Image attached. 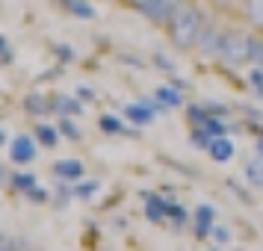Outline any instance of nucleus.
Here are the masks:
<instances>
[{
  "instance_id": "1",
  "label": "nucleus",
  "mask_w": 263,
  "mask_h": 251,
  "mask_svg": "<svg viewBox=\"0 0 263 251\" xmlns=\"http://www.w3.org/2000/svg\"><path fill=\"white\" fill-rule=\"evenodd\" d=\"M204 27V12L192 3V0H178L172 18L166 21V33L168 42L178 50H195L198 45V36H201Z\"/></svg>"
},
{
  "instance_id": "2",
  "label": "nucleus",
  "mask_w": 263,
  "mask_h": 251,
  "mask_svg": "<svg viewBox=\"0 0 263 251\" xmlns=\"http://www.w3.org/2000/svg\"><path fill=\"white\" fill-rule=\"evenodd\" d=\"M219 62L228 68H242L249 60V36L242 30H225L222 33V48H219Z\"/></svg>"
},
{
  "instance_id": "3",
  "label": "nucleus",
  "mask_w": 263,
  "mask_h": 251,
  "mask_svg": "<svg viewBox=\"0 0 263 251\" xmlns=\"http://www.w3.org/2000/svg\"><path fill=\"white\" fill-rule=\"evenodd\" d=\"M222 33H225V30H219L216 24H207V21H204L201 36H198V45H195V50H198V56H201V60H219Z\"/></svg>"
},
{
  "instance_id": "4",
  "label": "nucleus",
  "mask_w": 263,
  "mask_h": 251,
  "mask_svg": "<svg viewBox=\"0 0 263 251\" xmlns=\"http://www.w3.org/2000/svg\"><path fill=\"white\" fill-rule=\"evenodd\" d=\"M175 6H178V0H145L136 12L145 15L154 24H166L168 18H172V12H175Z\"/></svg>"
},
{
  "instance_id": "5",
  "label": "nucleus",
  "mask_w": 263,
  "mask_h": 251,
  "mask_svg": "<svg viewBox=\"0 0 263 251\" xmlns=\"http://www.w3.org/2000/svg\"><path fill=\"white\" fill-rule=\"evenodd\" d=\"M9 160L18 166H27L36 160V136H15L9 142Z\"/></svg>"
},
{
  "instance_id": "6",
  "label": "nucleus",
  "mask_w": 263,
  "mask_h": 251,
  "mask_svg": "<svg viewBox=\"0 0 263 251\" xmlns=\"http://www.w3.org/2000/svg\"><path fill=\"white\" fill-rule=\"evenodd\" d=\"M216 222V207L213 204H201L195 213H192V227H195V239H207L213 230Z\"/></svg>"
},
{
  "instance_id": "7",
  "label": "nucleus",
  "mask_w": 263,
  "mask_h": 251,
  "mask_svg": "<svg viewBox=\"0 0 263 251\" xmlns=\"http://www.w3.org/2000/svg\"><path fill=\"white\" fill-rule=\"evenodd\" d=\"M145 219L151 225H160L168 219V201L163 195H154V192H145Z\"/></svg>"
},
{
  "instance_id": "8",
  "label": "nucleus",
  "mask_w": 263,
  "mask_h": 251,
  "mask_svg": "<svg viewBox=\"0 0 263 251\" xmlns=\"http://www.w3.org/2000/svg\"><path fill=\"white\" fill-rule=\"evenodd\" d=\"M50 112H57V115H83V101L80 98H71V95H50Z\"/></svg>"
},
{
  "instance_id": "9",
  "label": "nucleus",
  "mask_w": 263,
  "mask_h": 251,
  "mask_svg": "<svg viewBox=\"0 0 263 251\" xmlns=\"http://www.w3.org/2000/svg\"><path fill=\"white\" fill-rule=\"evenodd\" d=\"M124 119L130 121L133 127H148V124H154L157 112L148 107V104L136 101V104H127V107H124Z\"/></svg>"
},
{
  "instance_id": "10",
  "label": "nucleus",
  "mask_w": 263,
  "mask_h": 251,
  "mask_svg": "<svg viewBox=\"0 0 263 251\" xmlns=\"http://www.w3.org/2000/svg\"><path fill=\"white\" fill-rule=\"evenodd\" d=\"M239 12H242V21H246L257 36H263V0H246Z\"/></svg>"
},
{
  "instance_id": "11",
  "label": "nucleus",
  "mask_w": 263,
  "mask_h": 251,
  "mask_svg": "<svg viewBox=\"0 0 263 251\" xmlns=\"http://www.w3.org/2000/svg\"><path fill=\"white\" fill-rule=\"evenodd\" d=\"M86 166L80 163V160H60V163H53V175L60 180H68V183H74V180L83 178Z\"/></svg>"
},
{
  "instance_id": "12",
  "label": "nucleus",
  "mask_w": 263,
  "mask_h": 251,
  "mask_svg": "<svg viewBox=\"0 0 263 251\" xmlns=\"http://www.w3.org/2000/svg\"><path fill=\"white\" fill-rule=\"evenodd\" d=\"M127 119H116V115H101L98 119V127L104 133H109V136H139V127L136 130H130L127 124H124Z\"/></svg>"
},
{
  "instance_id": "13",
  "label": "nucleus",
  "mask_w": 263,
  "mask_h": 251,
  "mask_svg": "<svg viewBox=\"0 0 263 251\" xmlns=\"http://www.w3.org/2000/svg\"><path fill=\"white\" fill-rule=\"evenodd\" d=\"M62 9L68 15H74V18H83V21H95L98 12H95V6L89 3V0H57Z\"/></svg>"
},
{
  "instance_id": "14",
  "label": "nucleus",
  "mask_w": 263,
  "mask_h": 251,
  "mask_svg": "<svg viewBox=\"0 0 263 251\" xmlns=\"http://www.w3.org/2000/svg\"><path fill=\"white\" fill-rule=\"evenodd\" d=\"M234 142L228 139V136H216L213 142H210V148H207V154H210V160L213 163H228V160H234Z\"/></svg>"
},
{
  "instance_id": "15",
  "label": "nucleus",
  "mask_w": 263,
  "mask_h": 251,
  "mask_svg": "<svg viewBox=\"0 0 263 251\" xmlns=\"http://www.w3.org/2000/svg\"><path fill=\"white\" fill-rule=\"evenodd\" d=\"M24 112L33 115V119H45L50 112V98H45L42 92H30L24 98Z\"/></svg>"
},
{
  "instance_id": "16",
  "label": "nucleus",
  "mask_w": 263,
  "mask_h": 251,
  "mask_svg": "<svg viewBox=\"0 0 263 251\" xmlns=\"http://www.w3.org/2000/svg\"><path fill=\"white\" fill-rule=\"evenodd\" d=\"M154 98H157V104L163 109H180L183 107V95H180V89L178 86H160L154 92Z\"/></svg>"
},
{
  "instance_id": "17",
  "label": "nucleus",
  "mask_w": 263,
  "mask_h": 251,
  "mask_svg": "<svg viewBox=\"0 0 263 251\" xmlns=\"http://www.w3.org/2000/svg\"><path fill=\"white\" fill-rule=\"evenodd\" d=\"M39 145H45V148H57L60 145V127H53V124H36V130H33Z\"/></svg>"
},
{
  "instance_id": "18",
  "label": "nucleus",
  "mask_w": 263,
  "mask_h": 251,
  "mask_svg": "<svg viewBox=\"0 0 263 251\" xmlns=\"http://www.w3.org/2000/svg\"><path fill=\"white\" fill-rule=\"evenodd\" d=\"M246 180H249L254 189H263V157L257 154V160H251L246 166Z\"/></svg>"
},
{
  "instance_id": "19",
  "label": "nucleus",
  "mask_w": 263,
  "mask_h": 251,
  "mask_svg": "<svg viewBox=\"0 0 263 251\" xmlns=\"http://www.w3.org/2000/svg\"><path fill=\"white\" fill-rule=\"evenodd\" d=\"M36 183H39V180L33 178V175H27V171H15L12 178H9V186H12L15 192H21V195H27Z\"/></svg>"
},
{
  "instance_id": "20",
  "label": "nucleus",
  "mask_w": 263,
  "mask_h": 251,
  "mask_svg": "<svg viewBox=\"0 0 263 251\" xmlns=\"http://www.w3.org/2000/svg\"><path fill=\"white\" fill-rule=\"evenodd\" d=\"M186 119H190L192 127H204L207 119H210V112H207L204 104H186Z\"/></svg>"
},
{
  "instance_id": "21",
  "label": "nucleus",
  "mask_w": 263,
  "mask_h": 251,
  "mask_svg": "<svg viewBox=\"0 0 263 251\" xmlns=\"http://www.w3.org/2000/svg\"><path fill=\"white\" fill-rule=\"evenodd\" d=\"M98 189H101L98 180H83V183L74 186V198H80V201H92V198L98 195Z\"/></svg>"
},
{
  "instance_id": "22",
  "label": "nucleus",
  "mask_w": 263,
  "mask_h": 251,
  "mask_svg": "<svg viewBox=\"0 0 263 251\" xmlns=\"http://www.w3.org/2000/svg\"><path fill=\"white\" fill-rule=\"evenodd\" d=\"M190 142H192V148H198V151H207V148H210V142H213V136L207 133V127H192Z\"/></svg>"
},
{
  "instance_id": "23",
  "label": "nucleus",
  "mask_w": 263,
  "mask_h": 251,
  "mask_svg": "<svg viewBox=\"0 0 263 251\" xmlns=\"http://www.w3.org/2000/svg\"><path fill=\"white\" fill-rule=\"evenodd\" d=\"M168 222L175 227H183L186 222H190V213H186V207H180V204L168 201Z\"/></svg>"
},
{
  "instance_id": "24",
  "label": "nucleus",
  "mask_w": 263,
  "mask_h": 251,
  "mask_svg": "<svg viewBox=\"0 0 263 251\" xmlns=\"http://www.w3.org/2000/svg\"><path fill=\"white\" fill-rule=\"evenodd\" d=\"M60 133H62V136H68L71 142H80V136H83V133H80V127L74 124L71 115H62V119H60Z\"/></svg>"
},
{
  "instance_id": "25",
  "label": "nucleus",
  "mask_w": 263,
  "mask_h": 251,
  "mask_svg": "<svg viewBox=\"0 0 263 251\" xmlns=\"http://www.w3.org/2000/svg\"><path fill=\"white\" fill-rule=\"evenodd\" d=\"M249 60L251 65H263V36H249Z\"/></svg>"
},
{
  "instance_id": "26",
  "label": "nucleus",
  "mask_w": 263,
  "mask_h": 251,
  "mask_svg": "<svg viewBox=\"0 0 263 251\" xmlns=\"http://www.w3.org/2000/svg\"><path fill=\"white\" fill-rule=\"evenodd\" d=\"M204 127H207V133H210L213 139H216V136H228V124H225V119H216V115H210Z\"/></svg>"
},
{
  "instance_id": "27",
  "label": "nucleus",
  "mask_w": 263,
  "mask_h": 251,
  "mask_svg": "<svg viewBox=\"0 0 263 251\" xmlns=\"http://www.w3.org/2000/svg\"><path fill=\"white\" fill-rule=\"evenodd\" d=\"M242 3L246 0H210V6L219 12H237V9H242Z\"/></svg>"
},
{
  "instance_id": "28",
  "label": "nucleus",
  "mask_w": 263,
  "mask_h": 251,
  "mask_svg": "<svg viewBox=\"0 0 263 251\" xmlns=\"http://www.w3.org/2000/svg\"><path fill=\"white\" fill-rule=\"evenodd\" d=\"M53 53H57L60 65H65V62H74V60H77V53H74L71 45H53Z\"/></svg>"
},
{
  "instance_id": "29",
  "label": "nucleus",
  "mask_w": 263,
  "mask_h": 251,
  "mask_svg": "<svg viewBox=\"0 0 263 251\" xmlns=\"http://www.w3.org/2000/svg\"><path fill=\"white\" fill-rule=\"evenodd\" d=\"M24 198H27V201H33V204H48L50 201V189H42V186L36 183V186L27 192Z\"/></svg>"
},
{
  "instance_id": "30",
  "label": "nucleus",
  "mask_w": 263,
  "mask_h": 251,
  "mask_svg": "<svg viewBox=\"0 0 263 251\" xmlns=\"http://www.w3.org/2000/svg\"><path fill=\"white\" fill-rule=\"evenodd\" d=\"M249 83L254 86L257 98H263V65H254V68L249 71Z\"/></svg>"
},
{
  "instance_id": "31",
  "label": "nucleus",
  "mask_w": 263,
  "mask_h": 251,
  "mask_svg": "<svg viewBox=\"0 0 263 251\" xmlns=\"http://www.w3.org/2000/svg\"><path fill=\"white\" fill-rule=\"evenodd\" d=\"M15 62V50L6 42V36H0V65H12Z\"/></svg>"
},
{
  "instance_id": "32",
  "label": "nucleus",
  "mask_w": 263,
  "mask_h": 251,
  "mask_svg": "<svg viewBox=\"0 0 263 251\" xmlns=\"http://www.w3.org/2000/svg\"><path fill=\"white\" fill-rule=\"evenodd\" d=\"M204 107H207V112L216 115V119H228V112H231V107L219 104V101H204Z\"/></svg>"
},
{
  "instance_id": "33",
  "label": "nucleus",
  "mask_w": 263,
  "mask_h": 251,
  "mask_svg": "<svg viewBox=\"0 0 263 251\" xmlns=\"http://www.w3.org/2000/svg\"><path fill=\"white\" fill-rule=\"evenodd\" d=\"M74 198V186H68V180H62L60 186H57V204H65V201H71Z\"/></svg>"
},
{
  "instance_id": "34",
  "label": "nucleus",
  "mask_w": 263,
  "mask_h": 251,
  "mask_svg": "<svg viewBox=\"0 0 263 251\" xmlns=\"http://www.w3.org/2000/svg\"><path fill=\"white\" fill-rule=\"evenodd\" d=\"M154 65H157V68H163L166 74H175V62L168 60L166 53H160V50L154 53Z\"/></svg>"
},
{
  "instance_id": "35",
  "label": "nucleus",
  "mask_w": 263,
  "mask_h": 251,
  "mask_svg": "<svg viewBox=\"0 0 263 251\" xmlns=\"http://www.w3.org/2000/svg\"><path fill=\"white\" fill-rule=\"evenodd\" d=\"M210 239H213V242H219V245H225L228 239H231V230H228V227H222V225H213Z\"/></svg>"
},
{
  "instance_id": "36",
  "label": "nucleus",
  "mask_w": 263,
  "mask_h": 251,
  "mask_svg": "<svg viewBox=\"0 0 263 251\" xmlns=\"http://www.w3.org/2000/svg\"><path fill=\"white\" fill-rule=\"evenodd\" d=\"M0 251H24L12 237H6V234H0Z\"/></svg>"
},
{
  "instance_id": "37",
  "label": "nucleus",
  "mask_w": 263,
  "mask_h": 251,
  "mask_svg": "<svg viewBox=\"0 0 263 251\" xmlns=\"http://www.w3.org/2000/svg\"><path fill=\"white\" fill-rule=\"evenodd\" d=\"M77 98H80V101H83V104H95V89H89V86H80V89H77Z\"/></svg>"
},
{
  "instance_id": "38",
  "label": "nucleus",
  "mask_w": 263,
  "mask_h": 251,
  "mask_svg": "<svg viewBox=\"0 0 263 251\" xmlns=\"http://www.w3.org/2000/svg\"><path fill=\"white\" fill-rule=\"evenodd\" d=\"M121 3H127V6H133V9H139V6H142L145 0H121Z\"/></svg>"
},
{
  "instance_id": "39",
  "label": "nucleus",
  "mask_w": 263,
  "mask_h": 251,
  "mask_svg": "<svg viewBox=\"0 0 263 251\" xmlns=\"http://www.w3.org/2000/svg\"><path fill=\"white\" fill-rule=\"evenodd\" d=\"M0 183H9V175H6V168H3V163H0Z\"/></svg>"
},
{
  "instance_id": "40",
  "label": "nucleus",
  "mask_w": 263,
  "mask_h": 251,
  "mask_svg": "<svg viewBox=\"0 0 263 251\" xmlns=\"http://www.w3.org/2000/svg\"><path fill=\"white\" fill-rule=\"evenodd\" d=\"M254 148H257V154L263 157V136H260V139H257V142H254Z\"/></svg>"
},
{
  "instance_id": "41",
  "label": "nucleus",
  "mask_w": 263,
  "mask_h": 251,
  "mask_svg": "<svg viewBox=\"0 0 263 251\" xmlns=\"http://www.w3.org/2000/svg\"><path fill=\"white\" fill-rule=\"evenodd\" d=\"M0 145H6V133L0 130Z\"/></svg>"
},
{
  "instance_id": "42",
  "label": "nucleus",
  "mask_w": 263,
  "mask_h": 251,
  "mask_svg": "<svg viewBox=\"0 0 263 251\" xmlns=\"http://www.w3.org/2000/svg\"><path fill=\"white\" fill-rule=\"evenodd\" d=\"M0 98H3V92H0Z\"/></svg>"
}]
</instances>
